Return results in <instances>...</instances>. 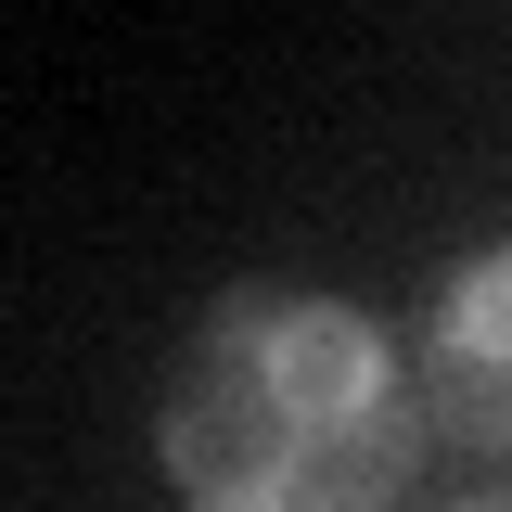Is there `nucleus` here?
Returning a JSON list of instances; mask_svg holds the SVG:
<instances>
[{"mask_svg":"<svg viewBox=\"0 0 512 512\" xmlns=\"http://www.w3.org/2000/svg\"><path fill=\"white\" fill-rule=\"evenodd\" d=\"M154 461L192 512H397L423 384L320 282H231L154 397Z\"/></svg>","mask_w":512,"mask_h":512,"instance_id":"obj_1","label":"nucleus"},{"mask_svg":"<svg viewBox=\"0 0 512 512\" xmlns=\"http://www.w3.org/2000/svg\"><path fill=\"white\" fill-rule=\"evenodd\" d=\"M410 384H423V423H436V436L512 461V244H474L436 295H423Z\"/></svg>","mask_w":512,"mask_h":512,"instance_id":"obj_2","label":"nucleus"},{"mask_svg":"<svg viewBox=\"0 0 512 512\" xmlns=\"http://www.w3.org/2000/svg\"><path fill=\"white\" fill-rule=\"evenodd\" d=\"M461 512H512V500H461Z\"/></svg>","mask_w":512,"mask_h":512,"instance_id":"obj_3","label":"nucleus"}]
</instances>
